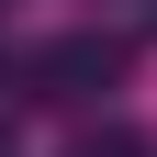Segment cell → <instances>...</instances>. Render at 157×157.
I'll return each instance as SVG.
<instances>
[{"label":"cell","instance_id":"6da1fadb","mask_svg":"<svg viewBox=\"0 0 157 157\" xmlns=\"http://www.w3.org/2000/svg\"><path fill=\"white\" fill-rule=\"evenodd\" d=\"M23 78H34V101H90V90L124 78V34H56V45L23 56Z\"/></svg>","mask_w":157,"mask_h":157},{"label":"cell","instance_id":"7a4b0ae2","mask_svg":"<svg viewBox=\"0 0 157 157\" xmlns=\"http://www.w3.org/2000/svg\"><path fill=\"white\" fill-rule=\"evenodd\" d=\"M67 157H146L135 135H90V146H67Z\"/></svg>","mask_w":157,"mask_h":157}]
</instances>
